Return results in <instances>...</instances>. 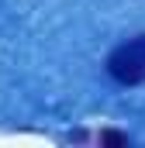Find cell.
Wrapping results in <instances>:
<instances>
[{"instance_id": "obj_1", "label": "cell", "mask_w": 145, "mask_h": 148, "mask_svg": "<svg viewBox=\"0 0 145 148\" xmlns=\"http://www.w3.org/2000/svg\"><path fill=\"white\" fill-rule=\"evenodd\" d=\"M107 73L121 83V86H138L145 83V35H135L121 41L107 55Z\"/></svg>"}, {"instance_id": "obj_2", "label": "cell", "mask_w": 145, "mask_h": 148, "mask_svg": "<svg viewBox=\"0 0 145 148\" xmlns=\"http://www.w3.org/2000/svg\"><path fill=\"white\" fill-rule=\"evenodd\" d=\"M97 141H100V145H128L131 138H128V134H121V131H100V134H97Z\"/></svg>"}]
</instances>
